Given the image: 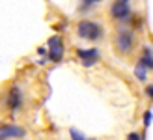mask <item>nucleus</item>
I'll list each match as a JSON object with an SVG mask.
<instances>
[{
	"mask_svg": "<svg viewBox=\"0 0 153 140\" xmlns=\"http://www.w3.org/2000/svg\"><path fill=\"white\" fill-rule=\"evenodd\" d=\"M37 54H41V56H45V54H47V47H39V49H37Z\"/></svg>",
	"mask_w": 153,
	"mask_h": 140,
	"instance_id": "15",
	"label": "nucleus"
},
{
	"mask_svg": "<svg viewBox=\"0 0 153 140\" xmlns=\"http://www.w3.org/2000/svg\"><path fill=\"white\" fill-rule=\"evenodd\" d=\"M108 15L112 21H116L118 25H125L129 21V17L133 15V7L129 2H123V0H114L108 7Z\"/></svg>",
	"mask_w": 153,
	"mask_h": 140,
	"instance_id": "5",
	"label": "nucleus"
},
{
	"mask_svg": "<svg viewBox=\"0 0 153 140\" xmlns=\"http://www.w3.org/2000/svg\"><path fill=\"white\" fill-rule=\"evenodd\" d=\"M138 64H142L149 73H153V47L151 45H142V52H140Z\"/></svg>",
	"mask_w": 153,
	"mask_h": 140,
	"instance_id": "8",
	"label": "nucleus"
},
{
	"mask_svg": "<svg viewBox=\"0 0 153 140\" xmlns=\"http://www.w3.org/2000/svg\"><path fill=\"white\" fill-rule=\"evenodd\" d=\"M125 140H144V136L140 133H136V131H133V133H129Z\"/></svg>",
	"mask_w": 153,
	"mask_h": 140,
	"instance_id": "13",
	"label": "nucleus"
},
{
	"mask_svg": "<svg viewBox=\"0 0 153 140\" xmlns=\"http://www.w3.org/2000/svg\"><path fill=\"white\" fill-rule=\"evenodd\" d=\"M123 2H131V0H123Z\"/></svg>",
	"mask_w": 153,
	"mask_h": 140,
	"instance_id": "16",
	"label": "nucleus"
},
{
	"mask_svg": "<svg viewBox=\"0 0 153 140\" xmlns=\"http://www.w3.org/2000/svg\"><path fill=\"white\" fill-rule=\"evenodd\" d=\"M28 131L17 123H0V140H25Z\"/></svg>",
	"mask_w": 153,
	"mask_h": 140,
	"instance_id": "6",
	"label": "nucleus"
},
{
	"mask_svg": "<svg viewBox=\"0 0 153 140\" xmlns=\"http://www.w3.org/2000/svg\"><path fill=\"white\" fill-rule=\"evenodd\" d=\"M136 43H138V37H136V30L129 28L125 25H120L116 28V34H114V51H116L120 56H131L136 49Z\"/></svg>",
	"mask_w": 153,
	"mask_h": 140,
	"instance_id": "1",
	"label": "nucleus"
},
{
	"mask_svg": "<svg viewBox=\"0 0 153 140\" xmlns=\"http://www.w3.org/2000/svg\"><path fill=\"white\" fill-rule=\"evenodd\" d=\"M75 54H76V58H79L82 67H94L97 62L101 60V51H99L97 47H90V49L79 47V49L75 51Z\"/></svg>",
	"mask_w": 153,
	"mask_h": 140,
	"instance_id": "7",
	"label": "nucleus"
},
{
	"mask_svg": "<svg viewBox=\"0 0 153 140\" xmlns=\"http://www.w3.org/2000/svg\"><path fill=\"white\" fill-rule=\"evenodd\" d=\"M144 93H146V97H148L149 101H153V84H148L146 90H144Z\"/></svg>",
	"mask_w": 153,
	"mask_h": 140,
	"instance_id": "14",
	"label": "nucleus"
},
{
	"mask_svg": "<svg viewBox=\"0 0 153 140\" xmlns=\"http://www.w3.org/2000/svg\"><path fill=\"white\" fill-rule=\"evenodd\" d=\"M151 120H153V112L149 110V108H148V110L146 112H144V116H142V121H144V127H149L151 125Z\"/></svg>",
	"mask_w": 153,
	"mask_h": 140,
	"instance_id": "12",
	"label": "nucleus"
},
{
	"mask_svg": "<svg viewBox=\"0 0 153 140\" xmlns=\"http://www.w3.org/2000/svg\"><path fill=\"white\" fill-rule=\"evenodd\" d=\"M69 138H71V140H97V138H88L86 135L82 133V131L75 129V127H71V129H69Z\"/></svg>",
	"mask_w": 153,
	"mask_h": 140,
	"instance_id": "10",
	"label": "nucleus"
},
{
	"mask_svg": "<svg viewBox=\"0 0 153 140\" xmlns=\"http://www.w3.org/2000/svg\"><path fill=\"white\" fill-rule=\"evenodd\" d=\"M2 106L6 112L10 114H17L22 106H25V92L19 84H11L10 88L6 90L4 97H2Z\"/></svg>",
	"mask_w": 153,
	"mask_h": 140,
	"instance_id": "3",
	"label": "nucleus"
},
{
	"mask_svg": "<svg viewBox=\"0 0 153 140\" xmlns=\"http://www.w3.org/2000/svg\"><path fill=\"white\" fill-rule=\"evenodd\" d=\"M99 2H103V0H80L79 11H88V10H91L95 4H99Z\"/></svg>",
	"mask_w": 153,
	"mask_h": 140,
	"instance_id": "11",
	"label": "nucleus"
},
{
	"mask_svg": "<svg viewBox=\"0 0 153 140\" xmlns=\"http://www.w3.org/2000/svg\"><path fill=\"white\" fill-rule=\"evenodd\" d=\"M133 75H134V79L138 80V82H142V84L148 82V79H149V71L142 64H138V62H136L134 67H133Z\"/></svg>",
	"mask_w": 153,
	"mask_h": 140,
	"instance_id": "9",
	"label": "nucleus"
},
{
	"mask_svg": "<svg viewBox=\"0 0 153 140\" xmlns=\"http://www.w3.org/2000/svg\"><path fill=\"white\" fill-rule=\"evenodd\" d=\"M65 56V47H64V39L60 34H54L49 37L47 41V60L52 64H60Z\"/></svg>",
	"mask_w": 153,
	"mask_h": 140,
	"instance_id": "4",
	"label": "nucleus"
},
{
	"mask_svg": "<svg viewBox=\"0 0 153 140\" xmlns=\"http://www.w3.org/2000/svg\"><path fill=\"white\" fill-rule=\"evenodd\" d=\"M75 34H76V37H80L84 41L97 43L106 36V30L101 22H97L94 19H80L75 25Z\"/></svg>",
	"mask_w": 153,
	"mask_h": 140,
	"instance_id": "2",
	"label": "nucleus"
}]
</instances>
